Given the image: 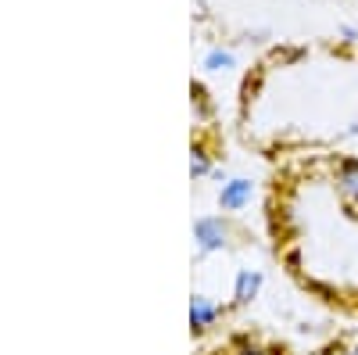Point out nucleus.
Returning a JSON list of instances; mask_svg holds the SVG:
<instances>
[{
    "mask_svg": "<svg viewBox=\"0 0 358 355\" xmlns=\"http://www.w3.org/2000/svg\"><path fill=\"white\" fill-rule=\"evenodd\" d=\"M265 226L297 291L358 319V155L280 158L265 187Z\"/></svg>",
    "mask_w": 358,
    "mask_h": 355,
    "instance_id": "obj_1",
    "label": "nucleus"
},
{
    "mask_svg": "<svg viewBox=\"0 0 358 355\" xmlns=\"http://www.w3.org/2000/svg\"><path fill=\"white\" fill-rule=\"evenodd\" d=\"M226 355H294L287 344L280 341H258V337H241V341H233V348Z\"/></svg>",
    "mask_w": 358,
    "mask_h": 355,
    "instance_id": "obj_3",
    "label": "nucleus"
},
{
    "mask_svg": "<svg viewBox=\"0 0 358 355\" xmlns=\"http://www.w3.org/2000/svg\"><path fill=\"white\" fill-rule=\"evenodd\" d=\"M241 133L268 162L341 151L358 137V40L273 47L244 79Z\"/></svg>",
    "mask_w": 358,
    "mask_h": 355,
    "instance_id": "obj_2",
    "label": "nucleus"
}]
</instances>
